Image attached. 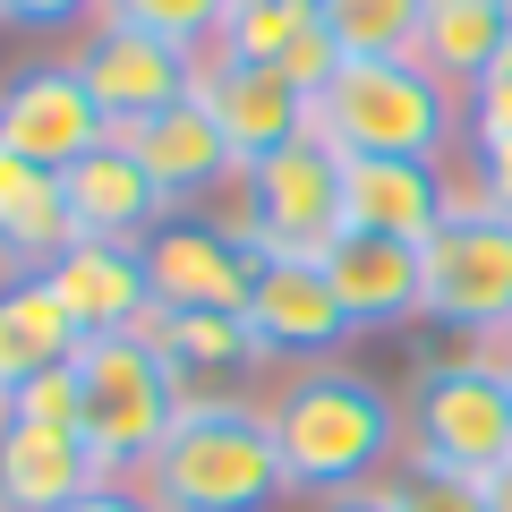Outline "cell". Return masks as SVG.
<instances>
[{"label": "cell", "mask_w": 512, "mask_h": 512, "mask_svg": "<svg viewBox=\"0 0 512 512\" xmlns=\"http://www.w3.org/2000/svg\"><path fill=\"white\" fill-rule=\"evenodd\" d=\"M265 419H274V444H282V478L308 504L359 495L376 478H393V461H402V402L342 359L291 367L265 393Z\"/></svg>", "instance_id": "cell-1"}, {"label": "cell", "mask_w": 512, "mask_h": 512, "mask_svg": "<svg viewBox=\"0 0 512 512\" xmlns=\"http://www.w3.org/2000/svg\"><path fill=\"white\" fill-rule=\"evenodd\" d=\"M154 512H274L291 495L265 402H188L163 453L137 470Z\"/></svg>", "instance_id": "cell-2"}, {"label": "cell", "mask_w": 512, "mask_h": 512, "mask_svg": "<svg viewBox=\"0 0 512 512\" xmlns=\"http://www.w3.org/2000/svg\"><path fill=\"white\" fill-rule=\"evenodd\" d=\"M308 128L333 154H402V163H444L461 146V94L419 60H342L325 94L308 103Z\"/></svg>", "instance_id": "cell-3"}, {"label": "cell", "mask_w": 512, "mask_h": 512, "mask_svg": "<svg viewBox=\"0 0 512 512\" xmlns=\"http://www.w3.org/2000/svg\"><path fill=\"white\" fill-rule=\"evenodd\" d=\"M402 461L410 470L495 478L512 461V376L504 342H470L453 359H427L402 393Z\"/></svg>", "instance_id": "cell-4"}, {"label": "cell", "mask_w": 512, "mask_h": 512, "mask_svg": "<svg viewBox=\"0 0 512 512\" xmlns=\"http://www.w3.org/2000/svg\"><path fill=\"white\" fill-rule=\"evenodd\" d=\"M69 367H77V436L103 453L111 478H137L163 453V436L180 427L188 384L171 376V359L154 342H137V333H94V342H77Z\"/></svg>", "instance_id": "cell-5"}, {"label": "cell", "mask_w": 512, "mask_h": 512, "mask_svg": "<svg viewBox=\"0 0 512 512\" xmlns=\"http://www.w3.org/2000/svg\"><path fill=\"white\" fill-rule=\"evenodd\" d=\"M419 316L461 342L512 333V214L478 205L470 180H461L453 214L436 222V239L419 248Z\"/></svg>", "instance_id": "cell-6"}, {"label": "cell", "mask_w": 512, "mask_h": 512, "mask_svg": "<svg viewBox=\"0 0 512 512\" xmlns=\"http://www.w3.org/2000/svg\"><path fill=\"white\" fill-rule=\"evenodd\" d=\"M231 231L248 239L256 256H299V265H316V256L342 239V154L308 128V137L274 146L265 163H248L239 171Z\"/></svg>", "instance_id": "cell-7"}, {"label": "cell", "mask_w": 512, "mask_h": 512, "mask_svg": "<svg viewBox=\"0 0 512 512\" xmlns=\"http://www.w3.org/2000/svg\"><path fill=\"white\" fill-rule=\"evenodd\" d=\"M69 69L86 77V94L103 103L111 137H120V128L154 120V111L188 103V94H197V77H205V52H188V43H163V35H146V26L103 18V26H94V35L69 52Z\"/></svg>", "instance_id": "cell-8"}, {"label": "cell", "mask_w": 512, "mask_h": 512, "mask_svg": "<svg viewBox=\"0 0 512 512\" xmlns=\"http://www.w3.org/2000/svg\"><path fill=\"white\" fill-rule=\"evenodd\" d=\"M256 265L265 256L231 231V222H205V214H171L163 231L146 239V274H154V308L171 316H248L256 291Z\"/></svg>", "instance_id": "cell-9"}, {"label": "cell", "mask_w": 512, "mask_h": 512, "mask_svg": "<svg viewBox=\"0 0 512 512\" xmlns=\"http://www.w3.org/2000/svg\"><path fill=\"white\" fill-rule=\"evenodd\" d=\"M0 146L43 163V171H69L94 146H111V120L69 60H43V69H18L0 86Z\"/></svg>", "instance_id": "cell-10"}, {"label": "cell", "mask_w": 512, "mask_h": 512, "mask_svg": "<svg viewBox=\"0 0 512 512\" xmlns=\"http://www.w3.org/2000/svg\"><path fill=\"white\" fill-rule=\"evenodd\" d=\"M248 333H256V350H265V367H274V359L316 367V359H333V350H342L359 325L342 316V299H333L325 265L265 256V265H256V291H248Z\"/></svg>", "instance_id": "cell-11"}, {"label": "cell", "mask_w": 512, "mask_h": 512, "mask_svg": "<svg viewBox=\"0 0 512 512\" xmlns=\"http://www.w3.org/2000/svg\"><path fill=\"white\" fill-rule=\"evenodd\" d=\"M453 197H461V180H444V163H402V154H350L342 163V231L427 248L436 222L453 214Z\"/></svg>", "instance_id": "cell-12"}, {"label": "cell", "mask_w": 512, "mask_h": 512, "mask_svg": "<svg viewBox=\"0 0 512 512\" xmlns=\"http://www.w3.org/2000/svg\"><path fill=\"white\" fill-rule=\"evenodd\" d=\"M52 299L69 308V325L86 333H137L154 316V274H146V248H128V239H77L69 256L43 265Z\"/></svg>", "instance_id": "cell-13"}, {"label": "cell", "mask_w": 512, "mask_h": 512, "mask_svg": "<svg viewBox=\"0 0 512 512\" xmlns=\"http://www.w3.org/2000/svg\"><path fill=\"white\" fill-rule=\"evenodd\" d=\"M197 103L222 120V137H231L239 171L265 163V154L291 146V137H308V94H299L282 69H265V60H214V52H205Z\"/></svg>", "instance_id": "cell-14"}, {"label": "cell", "mask_w": 512, "mask_h": 512, "mask_svg": "<svg viewBox=\"0 0 512 512\" xmlns=\"http://www.w3.org/2000/svg\"><path fill=\"white\" fill-rule=\"evenodd\" d=\"M94 487H111V470L77 427L0 419V512H69Z\"/></svg>", "instance_id": "cell-15"}, {"label": "cell", "mask_w": 512, "mask_h": 512, "mask_svg": "<svg viewBox=\"0 0 512 512\" xmlns=\"http://www.w3.org/2000/svg\"><path fill=\"white\" fill-rule=\"evenodd\" d=\"M60 188H69L77 239H128V248H146V239L180 214V205L154 188V171L137 163L120 137H111V146H94L86 163H69V171H60Z\"/></svg>", "instance_id": "cell-16"}, {"label": "cell", "mask_w": 512, "mask_h": 512, "mask_svg": "<svg viewBox=\"0 0 512 512\" xmlns=\"http://www.w3.org/2000/svg\"><path fill=\"white\" fill-rule=\"evenodd\" d=\"M120 146L154 171V188H163L171 205L214 197L222 180H239L231 137H222V120L197 103V94H188V103H171V111H154V120H137V128H120Z\"/></svg>", "instance_id": "cell-17"}, {"label": "cell", "mask_w": 512, "mask_h": 512, "mask_svg": "<svg viewBox=\"0 0 512 512\" xmlns=\"http://www.w3.org/2000/svg\"><path fill=\"white\" fill-rule=\"evenodd\" d=\"M325 282H333V299H342V316L359 333H376V325H410L419 316V248L410 239H376V231H342L325 256Z\"/></svg>", "instance_id": "cell-18"}, {"label": "cell", "mask_w": 512, "mask_h": 512, "mask_svg": "<svg viewBox=\"0 0 512 512\" xmlns=\"http://www.w3.org/2000/svg\"><path fill=\"white\" fill-rule=\"evenodd\" d=\"M69 248H77V214H69L60 171L0 146V256H9V274H43Z\"/></svg>", "instance_id": "cell-19"}, {"label": "cell", "mask_w": 512, "mask_h": 512, "mask_svg": "<svg viewBox=\"0 0 512 512\" xmlns=\"http://www.w3.org/2000/svg\"><path fill=\"white\" fill-rule=\"evenodd\" d=\"M77 342H86V333L69 325V308L52 299L43 274H0V402H9L26 376H43V367H69Z\"/></svg>", "instance_id": "cell-20"}, {"label": "cell", "mask_w": 512, "mask_h": 512, "mask_svg": "<svg viewBox=\"0 0 512 512\" xmlns=\"http://www.w3.org/2000/svg\"><path fill=\"white\" fill-rule=\"evenodd\" d=\"M504 52H512V18H504V0H427V18H419V52H410V60H419V69H436L453 94H470Z\"/></svg>", "instance_id": "cell-21"}, {"label": "cell", "mask_w": 512, "mask_h": 512, "mask_svg": "<svg viewBox=\"0 0 512 512\" xmlns=\"http://www.w3.org/2000/svg\"><path fill=\"white\" fill-rule=\"evenodd\" d=\"M137 342H154L171 359V376L180 384H197V376H256L265 367V350H256V333H248V316H171V308H154L146 325H137Z\"/></svg>", "instance_id": "cell-22"}, {"label": "cell", "mask_w": 512, "mask_h": 512, "mask_svg": "<svg viewBox=\"0 0 512 512\" xmlns=\"http://www.w3.org/2000/svg\"><path fill=\"white\" fill-rule=\"evenodd\" d=\"M419 18L427 0H325V35L342 43V60H410Z\"/></svg>", "instance_id": "cell-23"}, {"label": "cell", "mask_w": 512, "mask_h": 512, "mask_svg": "<svg viewBox=\"0 0 512 512\" xmlns=\"http://www.w3.org/2000/svg\"><path fill=\"white\" fill-rule=\"evenodd\" d=\"M316 18H325V0H231L222 35H214V60H265L274 69Z\"/></svg>", "instance_id": "cell-24"}, {"label": "cell", "mask_w": 512, "mask_h": 512, "mask_svg": "<svg viewBox=\"0 0 512 512\" xmlns=\"http://www.w3.org/2000/svg\"><path fill=\"white\" fill-rule=\"evenodd\" d=\"M222 9H231V0H103V18H120V26H146V35L188 43V52H214V35H222Z\"/></svg>", "instance_id": "cell-25"}, {"label": "cell", "mask_w": 512, "mask_h": 512, "mask_svg": "<svg viewBox=\"0 0 512 512\" xmlns=\"http://www.w3.org/2000/svg\"><path fill=\"white\" fill-rule=\"evenodd\" d=\"M393 504L402 512H487V487L478 478H453V470H393Z\"/></svg>", "instance_id": "cell-26"}, {"label": "cell", "mask_w": 512, "mask_h": 512, "mask_svg": "<svg viewBox=\"0 0 512 512\" xmlns=\"http://www.w3.org/2000/svg\"><path fill=\"white\" fill-rule=\"evenodd\" d=\"M504 137H512V60H495L461 94V146H504Z\"/></svg>", "instance_id": "cell-27"}, {"label": "cell", "mask_w": 512, "mask_h": 512, "mask_svg": "<svg viewBox=\"0 0 512 512\" xmlns=\"http://www.w3.org/2000/svg\"><path fill=\"white\" fill-rule=\"evenodd\" d=\"M0 419H26V427H77V367H43V376H26L9 402H0Z\"/></svg>", "instance_id": "cell-28"}, {"label": "cell", "mask_w": 512, "mask_h": 512, "mask_svg": "<svg viewBox=\"0 0 512 512\" xmlns=\"http://www.w3.org/2000/svg\"><path fill=\"white\" fill-rule=\"evenodd\" d=\"M94 9H103V0H0V26H18V35H69Z\"/></svg>", "instance_id": "cell-29"}, {"label": "cell", "mask_w": 512, "mask_h": 512, "mask_svg": "<svg viewBox=\"0 0 512 512\" xmlns=\"http://www.w3.org/2000/svg\"><path fill=\"white\" fill-rule=\"evenodd\" d=\"M470 188H478V205L512 214V137L504 146H470Z\"/></svg>", "instance_id": "cell-30"}, {"label": "cell", "mask_w": 512, "mask_h": 512, "mask_svg": "<svg viewBox=\"0 0 512 512\" xmlns=\"http://www.w3.org/2000/svg\"><path fill=\"white\" fill-rule=\"evenodd\" d=\"M316 512H402V504H393V478H376V487H359V495H333V504H316Z\"/></svg>", "instance_id": "cell-31"}, {"label": "cell", "mask_w": 512, "mask_h": 512, "mask_svg": "<svg viewBox=\"0 0 512 512\" xmlns=\"http://www.w3.org/2000/svg\"><path fill=\"white\" fill-rule=\"evenodd\" d=\"M69 512H154V504H146L137 487H120V478H111V487H94L86 504H69Z\"/></svg>", "instance_id": "cell-32"}, {"label": "cell", "mask_w": 512, "mask_h": 512, "mask_svg": "<svg viewBox=\"0 0 512 512\" xmlns=\"http://www.w3.org/2000/svg\"><path fill=\"white\" fill-rule=\"evenodd\" d=\"M478 487H487V512H512V461L495 478H478Z\"/></svg>", "instance_id": "cell-33"}, {"label": "cell", "mask_w": 512, "mask_h": 512, "mask_svg": "<svg viewBox=\"0 0 512 512\" xmlns=\"http://www.w3.org/2000/svg\"><path fill=\"white\" fill-rule=\"evenodd\" d=\"M504 376H512V342H504Z\"/></svg>", "instance_id": "cell-34"}, {"label": "cell", "mask_w": 512, "mask_h": 512, "mask_svg": "<svg viewBox=\"0 0 512 512\" xmlns=\"http://www.w3.org/2000/svg\"><path fill=\"white\" fill-rule=\"evenodd\" d=\"M504 18H512V0H504ZM504 60H512V52H504Z\"/></svg>", "instance_id": "cell-35"}, {"label": "cell", "mask_w": 512, "mask_h": 512, "mask_svg": "<svg viewBox=\"0 0 512 512\" xmlns=\"http://www.w3.org/2000/svg\"><path fill=\"white\" fill-rule=\"evenodd\" d=\"M504 342H512V333H504Z\"/></svg>", "instance_id": "cell-36"}]
</instances>
